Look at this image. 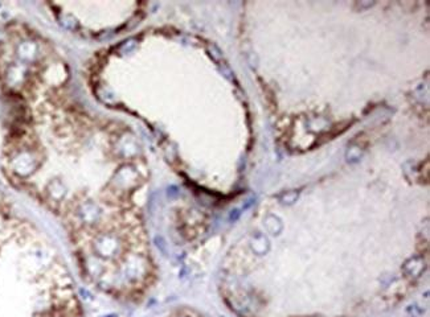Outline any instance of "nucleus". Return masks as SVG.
Here are the masks:
<instances>
[{
    "instance_id": "obj_3",
    "label": "nucleus",
    "mask_w": 430,
    "mask_h": 317,
    "mask_svg": "<svg viewBox=\"0 0 430 317\" xmlns=\"http://www.w3.org/2000/svg\"><path fill=\"white\" fill-rule=\"evenodd\" d=\"M297 198H298V193H295V192H287V193H285V195L281 197V201H282L283 204H292Z\"/></svg>"
},
{
    "instance_id": "obj_1",
    "label": "nucleus",
    "mask_w": 430,
    "mask_h": 317,
    "mask_svg": "<svg viewBox=\"0 0 430 317\" xmlns=\"http://www.w3.org/2000/svg\"><path fill=\"white\" fill-rule=\"evenodd\" d=\"M425 270V262L421 257L411 258L406 263L404 264V272L409 278H418Z\"/></svg>"
},
{
    "instance_id": "obj_2",
    "label": "nucleus",
    "mask_w": 430,
    "mask_h": 317,
    "mask_svg": "<svg viewBox=\"0 0 430 317\" xmlns=\"http://www.w3.org/2000/svg\"><path fill=\"white\" fill-rule=\"evenodd\" d=\"M265 226H266V229L269 230L271 234H276V236L282 230V223H281V221L274 216L267 217L266 220H265Z\"/></svg>"
}]
</instances>
